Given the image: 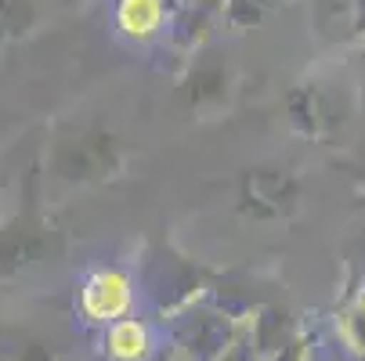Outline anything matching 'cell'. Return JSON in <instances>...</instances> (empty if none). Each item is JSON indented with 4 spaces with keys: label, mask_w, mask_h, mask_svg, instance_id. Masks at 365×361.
I'll return each instance as SVG.
<instances>
[{
    "label": "cell",
    "mask_w": 365,
    "mask_h": 361,
    "mask_svg": "<svg viewBox=\"0 0 365 361\" xmlns=\"http://www.w3.org/2000/svg\"><path fill=\"white\" fill-rule=\"evenodd\" d=\"M113 167V141L106 134H87L76 145L62 152V170L69 177H91V174H106Z\"/></svg>",
    "instance_id": "6da1fadb"
},
{
    "label": "cell",
    "mask_w": 365,
    "mask_h": 361,
    "mask_svg": "<svg viewBox=\"0 0 365 361\" xmlns=\"http://www.w3.org/2000/svg\"><path fill=\"white\" fill-rule=\"evenodd\" d=\"M87 311L98 315V318H113L123 311V303H127V282L120 275H98L87 289Z\"/></svg>",
    "instance_id": "7a4b0ae2"
},
{
    "label": "cell",
    "mask_w": 365,
    "mask_h": 361,
    "mask_svg": "<svg viewBox=\"0 0 365 361\" xmlns=\"http://www.w3.org/2000/svg\"><path fill=\"white\" fill-rule=\"evenodd\" d=\"M155 15H160L155 0H127L123 4V26L130 33H148V26H155Z\"/></svg>",
    "instance_id": "3957f363"
},
{
    "label": "cell",
    "mask_w": 365,
    "mask_h": 361,
    "mask_svg": "<svg viewBox=\"0 0 365 361\" xmlns=\"http://www.w3.org/2000/svg\"><path fill=\"white\" fill-rule=\"evenodd\" d=\"M33 253V235L22 228H8L4 235H0V261H8V264H19L26 261V256Z\"/></svg>",
    "instance_id": "277c9868"
},
{
    "label": "cell",
    "mask_w": 365,
    "mask_h": 361,
    "mask_svg": "<svg viewBox=\"0 0 365 361\" xmlns=\"http://www.w3.org/2000/svg\"><path fill=\"white\" fill-rule=\"evenodd\" d=\"M141 347H145V333H141L134 322L113 329V350H116L120 357H134V354H141Z\"/></svg>",
    "instance_id": "5b68a950"
}]
</instances>
